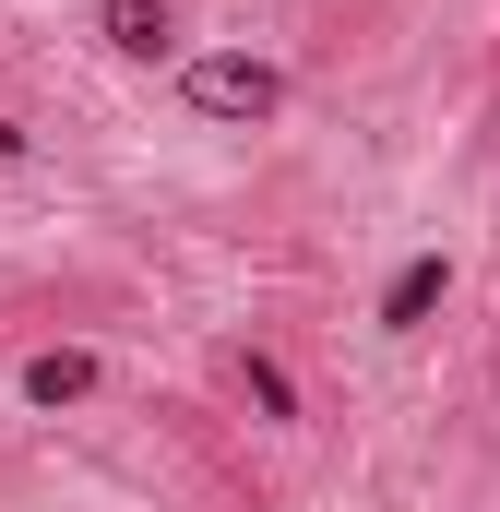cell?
<instances>
[{"mask_svg": "<svg viewBox=\"0 0 500 512\" xmlns=\"http://www.w3.org/2000/svg\"><path fill=\"white\" fill-rule=\"evenodd\" d=\"M179 96H191V120H274L286 108V72L274 60H191Z\"/></svg>", "mask_w": 500, "mask_h": 512, "instance_id": "obj_1", "label": "cell"}, {"mask_svg": "<svg viewBox=\"0 0 500 512\" xmlns=\"http://www.w3.org/2000/svg\"><path fill=\"white\" fill-rule=\"evenodd\" d=\"M441 298H453V262H441V251H417L405 274H393V286H381V334H417Z\"/></svg>", "mask_w": 500, "mask_h": 512, "instance_id": "obj_2", "label": "cell"}, {"mask_svg": "<svg viewBox=\"0 0 500 512\" xmlns=\"http://www.w3.org/2000/svg\"><path fill=\"white\" fill-rule=\"evenodd\" d=\"M108 48H120V60H167V48H179V12H167V0H108Z\"/></svg>", "mask_w": 500, "mask_h": 512, "instance_id": "obj_3", "label": "cell"}, {"mask_svg": "<svg viewBox=\"0 0 500 512\" xmlns=\"http://www.w3.org/2000/svg\"><path fill=\"white\" fill-rule=\"evenodd\" d=\"M24 393H36V405H84V393H96V358H84V346H48V358H24Z\"/></svg>", "mask_w": 500, "mask_h": 512, "instance_id": "obj_4", "label": "cell"}, {"mask_svg": "<svg viewBox=\"0 0 500 512\" xmlns=\"http://www.w3.org/2000/svg\"><path fill=\"white\" fill-rule=\"evenodd\" d=\"M239 393H250V405H262V417H298V382H286L274 358H239Z\"/></svg>", "mask_w": 500, "mask_h": 512, "instance_id": "obj_5", "label": "cell"}]
</instances>
